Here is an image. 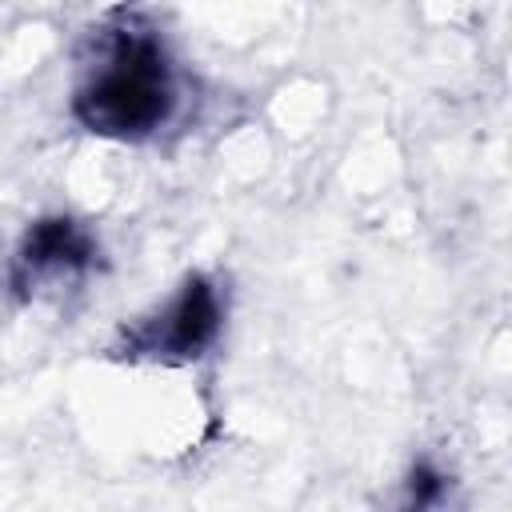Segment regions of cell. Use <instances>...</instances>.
I'll list each match as a JSON object with an SVG mask.
<instances>
[{"label": "cell", "mask_w": 512, "mask_h": 512, "mask_svg": "<svg viewBox=\"0 0 512 512\" xmlns=\"http://www.w3.org/2000/svg\"><path fill=\"white\" fill-rule=\"evenodd\" d=\"M100 244L96 236L72 220V216H40L12 256V284L20 292L44 284V280H76L96 268Z\"/></svg>", "instance_id": "obj_3"}, {"label": "cell", "mask_w": 512, "mask_h": 512, "mask_svg": "<svg viewBox=\"0 0 512 512\" xmlns=\"http://www.w3.org/2000/svg\"><path fill=\"white\" fill-rule=\"evenodd\" d=\"M448 488H452V476L432 464V460H416L404 476V488H400V504L396 512H436L444 500H448Z\"/></svg>", "instance_id": "obj_4"}, {"label": "cell", "mask_w": 512, "mask_h": 512, "mask_svg": "<svg viewBox=\"0 0 512 512\" xmlns=\"http://www.w3.org/2000/svg\"><path fill=\"white\" fill-rule=\"evenodd\" d=\"M176 64L168 44L136 16L108 28L96 60L72 92V120L104 140H148L176 112Z\"/></svg>", "instance_id": "obj_1"}, {"label": "cell", "mask_w": 512, "mask_h": 512, "mask_svg": "<svg viewBox=\"0 0 512 512\" xmlns=\"http://www.w3.org/2000/svg\"><path fill=\"white\" fill-rule=\"evenodd\" d=\"M224 328V304L216 280L204 272H192L180 280V288L148 316H140L124 332V356L132 360H164V364H188L204 356Z\"/></svg>", "instance_id": "obj_2"}]
</instances>
